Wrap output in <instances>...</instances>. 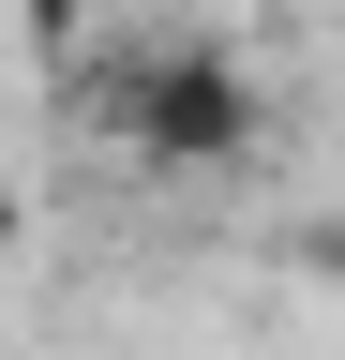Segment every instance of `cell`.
<instances>
[{"label": "cell", "instance_id": "obj_1", "mask_svg": "<svg viewBox=\"0 0 345 360\" xmlns=\"http://www.w3.org/2000/svg\"><path fill=\"white\" fill-rule=\"evenodd\" d=\"M120 120H136V150L150 165H210V150H240L255 105H240V75L210 60V45H165V60L120 75Z\"/></svg>", "mask_w": 345, "mask_h": 360}, {"label": "cell", "instance_id": "obj_2", "mask_svg": "<svg viewBox=\"0 0 345 360\" xmlns=\"http://www.w3.org/2000/svg\"><path fill=\"white\" fill-rule=\"evenodd\" d=\"M91 15H105V0H15V30H30V60H75V45H91Z\"/></svg>", "mask_w": 345, "mask_h": 360}, {"label": "cell", "instance_id": "obj_3", "mask_svg": "<svg viewBox=\"0 0 345 360\" xmlns=\"http://www.w3.org/2000/svg\"><path fill=\"white\" fill-rule=\"evenodd\" d=\"M315 270H330V300H345V210H330V225H315Z\"/></svg>", "mask_w": 345, "mask_h": 360}]
</instances>
